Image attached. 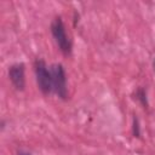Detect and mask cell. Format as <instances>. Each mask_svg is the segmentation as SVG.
<instances>
[{
	"instance_id": "6",
	"label": "cell",
	"mask_w": 155,
	"mask_h": 155,
	"mask_svg": "<svg viewBox=\"0 0 155 155\" xmlns=\"http://www.w3.org/2000/svg\"><path fill=\"white\" fill-rule=\"evenodd\" d=\"M132 134L133 137H139L140 136V126H139V120L137 115H133L132 117Z\"/></svg>"
},
{
	"instance_id": "1",
	"label": "cell",
	"mask_w": 155,
	"mask_h": 155,
	"mask_svg": "<svg viewBox=\"0 0 155 155\" xmlns=\"http://www.w3.org/2000/svg\"><path fill=\"white\" fill-rule=\"evenodd\" d=\"M50 28H51L52 38H53L57 47L59 48V51L63 54L69 56L71 53V50H73V44H71V40H70L69 35L67 34V29H65V25H64V22L62 19V17L56 16L52 19Z\"/></svg>"
},
{
	"instance_id": "8",
	"label": "cell",
	"mask_w": 155,
	"mask_h": 155,
	"mask_svg": "<svg viewBox=\"0 0 155 155\" xmlns=\"http://www.w3.org/2000/svg\"><path fill=\"white\" fill-rule=\"evenodd\" d=\"M154 71H155V58H154Z\"/></svg>"
},
{
	"instance_id": "2",
	"label": "cell",
	"mask_w": 155,
	"mask_h": 155,
	"mask_svg": "<svg viewBox=\"0 0 155 155\" xmlns=\"http://www.w3.org/2000/svg\"><path fill=\"white\" fill-rule=\"evenodd\" d=\"M34 71H35V79L39 90L44 94H50L53 92L52 90V75L51 69L47 67L46 62L42 58H36L34 62Z\"/></svg>"
},
{
	"instance_id": "7",
	"label": "cell",
	"mask_w": 155,
	"mask_h": 155,
	"mask_svg": "<svg viewBox=\"0 0 155 155\" xmlns=\"http://www.w3.org/2000/svg\"><path fill=\"white\" fill-rule=\"evenodd\" d=\"M18 155H31V154H30V153H28V151L21 150V151H18Z\"/></svg>"
},
{
	"instance_id": "4",
	"label": "cell",
	"mask_w": 155,
	"mask_h": 155,
	"mask_svg": "<svg viewBox=\"0 0 155 155\" xmlns=\"http://www.w3.org/2000/svg\"><path fill=\"white\" fill-rule=\"evenodd\" d=\"M8 79L17 91H23L25 87V65L19 62L8 68Z\"/></svg>"
},
{
	"instance_id": "3",
	"label": "cell",
	"mask_w": 155,
	"mask_h": 155,
	"mask_svg": "<svg viewBox=\"0 0 155 155\" xmlns=\"http://www.w3.org/2000/svg\"><path fill=\"white\" fill-rule=\"evenodd\" d=\"M52 75V90L61 98H68V87H67V74L61 63H54L50 67Z\"/></svg>"
},
{
	"instance_id": "5",
	"label": "cell",
	"mask_w": 155,
	"mask_h": 155,
	"mask_svg": "<svg viewBox=\"0 0 155 155\" xmlns=\"http://www.w3.org/2000/svg\"><path fill=\"white\" fill-rule=\"evenodd\" d=\"M136 98L137 101L140 103V105L144 109H148L149 107V102H148V96H147V91L143 87H138L136 91Z\"/></svg>"
}]
</instances>
